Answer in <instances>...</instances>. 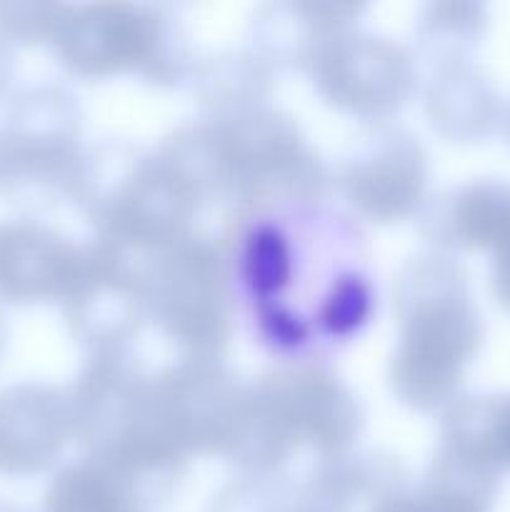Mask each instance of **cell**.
<instances>
[{
  "label": "cell",
  "instance_id": "6da1fadb",
  "mask_svg": "<svg viewBox=\"0 0 510 512\" xmlns=\"http://www.w3.org/2000/svg\"><path fill=\"white\" fill-rule=\"evenodd\" d=\"M400 338L390 385L415 410L450 408L483 343V320L463 270L448 258L410 265L398 283Z\"/></svg>",
  "mask_w": 510,
  "mask_h": 512
},
{
  "label": "cell",
  "instance_id": "7a4b0ae2",
  "mask_svg": "<svg viewBox=\"0 0 510 512\" xmlns=\"http://www.w3.org/2000/svg\"><path fill=\"white\" fill-rule=\"evenodd\" d=\"M248 393V428L270 468L288 460L298 445L338 455L360 433L353 395L323 373H278Z\"/></svg>",
  "mask_w": 510,
  "mask_h": 512
},
{
  "label": "cell",
  "instance_id": "3957f363",
  "mask_svg": "<svg viewBox=\"0 0 510 512\" xmlns=\"http://www.w3.org/2000/svg\"><path fill=\"white\" fill-rule=\"evenodd\" d=\"M145 265L148 313L190 360H215L228 345L230 308L218 255L185 238Z\"/></svg>",
  "mask_w": 510,
  "mask_h": 512
},
{
  "label": "cell",
  "instance_id": "277c9868",
  "mask_svg": "<svg viewBox=\"0 0 510 512\" xmlns=\"http://www.w3.org/2000/svg\"><path fill=\"white\" fill-rule=\"evenodd\" d=\"M80 113L63 88L40 85L10 100L0 125V188L75 185L80 173Z\"/></svg>",
  "mask_w": 510,
  "mask_h": 512
},
{
  "label": "cell",
  "instance_id": "5b68a950",
  "mask_svg": "<svg viewBox=\"0 0 510 512\" xmlns=\"http://www.w3.org/2000/svg\"><path fill=\"white\" fill-rule=\"evenodd\" d=\"M143 255L130 253L100 240L80 250L78 273L65 293V318L80 343L90 345L100 358L120 355L135 338L148 313Z\"/></svg>",
  "mask_w": 510,
  "mask_h": 512
},
{
  "label": "cell",
  "instance_id": "8992f818",
  "mask_svg": "<svg viewBox=\"0 0 510 512\" xmlns=\"http://www.w3.org/2000/svg\"><path fill=\"white\" fill-rule=\"evenodd\" d=\"M308 65L320 95L360 118H388L413 93L410 55L373 35L340 30L315 50Z\"/></svg>",
  "mask_w": 510,
  "mask_h": 512
},
{
  "label": "cell",
  "instance_id": "52a82bcc",
  "mask_svg": "<svg viewBox=\"0 0 510 512\" xmlns=\"http://www.w3.org/2000/svg\"><path fill=\"white\" fill-rule=\"evenodd\" d=\"M50 40L70 73L108 78L163 63L165 23L140 5L100 3L68 8Z\"/></svg>",
  "mask_w": 510,
  "mask_h": 512
},
{
  "label": "cell",
  "instance_id": "ba28073f",
  "mask_svg": "<svg viewBox=\"0 0 510 512\" xmlns=\"http://www.w3.org/2000/svg\"><path fill=\"white\" fill-rule=\"evenodd\" d=\"M428 185L425 153L410 135L388 130L375 135L340 168V188L358 213L378 223L405 218Z\"/></svg>",
  "mask_w": 510,
  "mask_h": 512
},
{
  "label": "cell",
  "instance_id": "9c48e42d",
  "mask_svg": "<svg viewBox=\"0 0 510 512\" xmlns=\"http://www.w3.org/2000/svg\"><path fill=\"white\" fill-rule=\"evenodd\" d=\"M73 438L70 398L45 383L0 390V475L30 478L55 465Z\"/></svg>",
  "mask_w": 510,
  "mask_h": 512
},
{
  "label": "cell",
  "instance_id": "30bf717a",
  "mask_svg": "<svg viewBox=\"0 0 510 512\" xmlns=\"http://www.w3.org/2000/svg\"><path fill=\"white\" fill-rule=\"evenodd\" d=\"M80 248L35 220L0 223V300L33 305L63 300L78 273Z\"/></svg>",
  "mask_w": 510,
  "mask_h": 512
},
{
  "label": "cell",
  "instance_id": "8fae6325",
  "mask_svg": "<svg viewBox=\"0 0 510 512\" xmlns=\"http://www.w3.org/2000/svg\"><path fill=\"white\" fill-rule=\"evenodd\" d=\"M440 240L448 248L488 250L490 290L510 313V183L475 180L440 208Z\"/></svg>",
  "mask_w": 510,
  "mask_h": 512
},
{
  "label": "cell",
  "instance_id": "7c38bea8",
  "mask_svg": "<svg viewBox=\"0 0 510 512\" xmlns=\"http://www.w3.org/2000/svg\"><path fill=\"white\" fill-rule=\"evenodd\" d=\"M425 108L433 128L453 143H480L503 123L498 90L468 60L440 68L428 88Z\"/></svg>",
  "mask_w": 510,
  "mask_h": 512
},
{
  "label": "cell",
  "instance_id": "4fadbf2b",
  "mask_svg": "<svg viewBox=\"0 0 510 512\" xmlns=\"http://www.w3.org/2000/svg\"><path fill=\"white\" fill-rule=\"evenodd\" d=\"M443 455L495 475L510 470V393L463 398L448 408Z\"/></svg>",
  "mask_w": 510,
  "mask_h": 512
},
{
  "label": "cell",
  "instance_id": "5bb4252c",
  "mask_svg": "<svg viewBox=\"0 0 510 512\" xmlns=\"http://www.w3.org/2000/svg\"><path fill=\"white\" fill-rule=\"evenodd\" d=\"M500 478L440 453L418 493L385 495L368 512H490Z\"/></svg>",
  "mask_w": 510,
  "mask_h": 512
},
{
  "label": "cell",
  "instance_id": "9a60e30c",
  "mask_svg": "<svg viewBox=\"0 0 510 512\" xmlns=\"http://www.w3.org/2000/svg\"><path fill=\"white\" fill-rule=\"evenodd\" d=\"M43 512H145V508L138 480L95 460H83L50 483Z\"/></svg>",
  "mask_w": 510,
  "mask_h": 512
},
{
  "label": "cell",
  "instance_id": "2e32d148",
  "mask_svg": "<svg viewBox=\"0 0 510 512\" xmlns=\"http://www.w3.org/2000/svg\"><path fill=\"white\" fill-rule=\"evenodd\" d=\"M488 28L483 5L443 3L430 5L423 18V40L435 55L450 63H463Z\"/></svg>",
  "mask_w": 510,
  "mask_h": 512
},
{
  "label": "cell",
  "instance_id": "e0dca14e",
  "mask_svg": "<svg viewBox=\"0 0 510 512\" xmlns=\"http://www.w3.org/2000/svg\"><path fill=\"white\" fill-rule=\"evenodd\" d=\"M243 273L258 298H270L288 285L290 245L273 225H258L243 250Z\"/></svg>",
  "mask_w": 510,
  "mask_h": 512
},
{
  "label": "cell",
  "instance_id": "ac0fdd59",
  "mask_svg": "<svg viewBox=\"0 0 510 512\" xmlns=\"http://www.w3.org/2000/svg\"><path fill=\"white\" fill-rule=\"evenodd\" d=\"M68 5L58 3H0V38L5 43H38L53 38Z\"/></svg>",
  "mask_w": 510,
  "mask_h": 512
},
{
  "label": "cell",
  "instance_id": "d6986e66",
  "mask_svg": "<svg viewBox=\"0 0 510 512\" xmlns=\"http://www.w3.org/2000/svg\"><path fill=\"white\" fill-rule=\"evenodd\" d=\"M370 310V290L363 278H343L333 285L323 305V323L330 335H350L365 323Z\"/></svg>",
  "mask_w": 510,
  "mask_h": 512
},
{
  "label": "cell",
  "instance_id": "ffe728a7",
  "mask_svg": "<svg viewBox=\"0 0 510 512\" xmlns=\"http://www.w3.org/2000/svg\"><path fill=\"white\" fill-rule=\"evenodd\" d=\"M213 512H298V508L285 503L283 490L265 483V478H253L225 490Z\"/></svg>",
  "mask_w": 510,
  "mask_h": 512
},
{
  "label": "cell",
  "instance_id": "44dd1931",
  "mask_svg": "<svg viewBox=\"0 0 510 512\" xmlns=\"http://www.w3.org/2000/svg\"><path fill=\"white\" fill-rule=\"evenodd\" d=\"M10 75H13V58H10V45L0 38V98L5 95L10 83Z\"/></svg>",
  "mask_w": 510,
  "mask_h": 512
},
{
  "label": "cell",
  "instance_id": "7402d4cb",
  "mask_svg": "<svg viewBox=\"0 0 510 512\" xmlns=\"http://www.w3.org/2000/svg\"><path fill=\"white\" fill-rule=\"evenodd\" d=\"M5 345H8V323H5V315L0 310V358L5 353Z\"/></svg>",
  "mask_w": 510,
  "mask_h": 512
},
{
  "label": "cell",
  "instance_id": "603a6c76",
  "mask_svg": "<svg viewBox=\"0 0 510 512\" xmlns=\"http://www.w3.org/2000/svg\"><path fill=\"white\" fill-rule=\"evenodd\" d=\"M503 135H505V140H508V145H510V105L503 110Z\"/></svg>",
  "mask_w": 510,
  "mask_h": 512
},
{
  "label": "cell",
  "instance_id": "cb8c5ba5",
  "mask_svg": "<svg viewBox=\"0 0 510 512\" xmlns=\"http://www.w3.org/2000/svg\"><path fill=\"white\" fill-rule=\"evenodd\" d=\"M0 512H23L18 508V505L13 503H5V500H0Z\"/></svg>",
  "mask_w": 510,
  "mask_h": 512
},
{
  "label": "cell",
  "instance_id": "d4e9b609",
  "mask_svg": "<svg viewBox=\"0 0 510 512\" xmlns=\"http://www.w3.org/2000/svg\"><path fill=\"white\" fill-rule=\"evenodd\" d=\"M298 512H325V510L313 508V505H305V508H298Z\"/></svg>",
  "mask_w": 510,
  "mask_h": 512
},
{
  "label": "cell",
  "instance_id": "484cf974",
  "mask_svg": "<svg viewBox=\"0 0 510 512\" xmlns=\"http://www.w3.org/2000/svg\"><path fill=\"white\" fill-rule=\"evenodd\" d=\"M0 178H3V145H0Z\"/></svg>",
  "mask_w": 510,
  "mask_h": 512
}]
</instances>
